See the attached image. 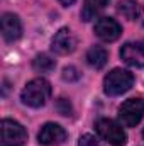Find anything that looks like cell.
<instances>
[{
	"mask_svg": "<svg viewBox=\"0 0 144 146\" xmlns=\"http://www.w3.org/2000/svg\"><path fill=\"white\" fill-rule=\"evenodd\" d=\"M49 97H51V85L44 78L31 80L20 94L22 102L29 107H42Z\"/></svg>",
	"mask_w": 144,
	"mask_h": 146,
	"instance_id": "cell-1",
	"label": "cell"
},
{
	"mask_svg": "<svg viewBox=\"0 0 144 146\" xmlns=\"http://www.w3.org/2000/svg\"><path fill=\"white\" fill-rule=\"evenodd\" d=\"M132 85H134V75L129 70L122 68H114L104 80V90L110 97L126 94L127 90H131Z\"/></svg>",
	"mask_w": 144,
	"mask_h": 146,
	"instance_id": "cell-2",
	"label": "cell"
},
{
	"mask_svg": "<svg viewBox=\"0 0 144 146\" xmlns=\"http://www.w3.org/2000/svg\"><path fill=\"white\" fill-rule=\"evenodd\" d=\"M95 129H97L98 136H100L104 141H107L108 145L124 146L127 143V134H126V131L122 129V126H120L119 122H115V121H112V119H107V117L98 119L97 124H95Z\"/></svg>",
	"mask_w": 144,
	"mask_h": 146,
	"instance_id": "cell-3",
	"label": "cell"
},
{
	"mask_svg": "<svg viewBox=\"0 0 144 146\" xmlns=\"http://www.w3.org/2000/svg\"><path fill=\"white\" fill-rule=\"evenodd\" d=\"M143 115H144V100L141 97L127 99L119 107V121L126 127H134L136 124H139Z\"/></svg>",
	"mask_w": 144,
	"mask_h": 146,
	"instance_id": "cell-4",
	"label": "cell"
},
{
	"mask_svg": "<svg viewBox=\"0 0 144 146\" xmlns=\"http://www.w3.org/2000/svg\"><path fill=\"white\" fill-rule=\"evenodd\" d=\"M0 131L3 146H24V143L27 141L26 129L12 119H3L0 124Z\"/></svg>",
	"mask_w": 144,
	"mask_h": 146,
	"instance_id": "cell-5",
	"label": "cell"
},
{
	"mask_svg": "<svg viewBox=\"0 0 144 146\" xmlns=\"http://www.w3.org/2000/svg\"><path fill=\"white\" fill-rule=\"evenodd\" d=\"M66 138H68L66 131H65L59 124H54V122H46V124L41 127L39 134H37L39 143L44 145V146L61 145V143L66 141Z\"/></svg>",
	"mask_w": 144,
	"mask_h": 146,
	"instance_id": "cell-6",
	"label": "cell"
},
{
	"mask_svg": "<svg viewBox=\"0 0 144 146\" xmlns=\"http://www.w3.org/2000/svg\"><path fill=\"white\" fill-rule=\"evenodd\" d=\"M97 37H100L102 41L105 42H112L115 39H119V36L122 34V27L120 24L112 19V17H100L97 22H95V27H93Z\"/></svg>",
	"mask_w": 144,
	"mask_h": 146,
	"instance_id": "cell-7",
	"label": "cell"
},
{
	"mask_svg": "<svg viewBox=\"0 0 144 146\" xmlns=\"http://www.w3.org/2000/svg\"><path fill=\"white\" fill-rule=\"evenodd\" d=\"M120 58L136 68H144V39L136 42H126L120 49Z\"/></svg>",
	"mask_w": 144,
	"mask_h": 146,
	"instance_id": "cell-8",
	"label": "cell"
},
{
	"mask_svg": "<svg viewBox=\"0 0 144 146\" xmlns=\"http://www.w3.org/2000/svg\"><path fill=\"white\" fill-rule=\"evenodd\" d=\"M75 48H76V37L73 36V33L68 27L59 29L51 41V49L56 54H70L75 51Z\"/></svg>",
	"mask_w": 144,
	"mask_h": 146,
	"instance_id": "cell-9",
	"label": "cell"
},
{
	"mask_svg": "<svg viewBox=\"0 0 144 146\" xmlns=\"http://www.w3.org/2000/svg\"><path fill=\"white\" fill-rule=\"evenodd\" d=\"M0 24H2V36L5 41L12 42V41H17L22 36V24L15 14L5 12L0 19Z\"/></svg>",
	"mask_w": 144,
	"mask_h": 146,
	"instance_id": "cell-10",
	"label": "cell"
},
{
	"mask_svg": "<svg viewBox=\"0 0 144 146\" xmlns=\"http://www.w3.org/2000/svg\"><path fill=\"white\" fill-rule=\"evenodd\" d=\"M107 60H108V53L105 48L102 46H92L88 51H87V63L95 68V70H100L107 65Z\"/></svg>",
	"mask_w": 144,
	"mask_h": 146,
	"instance_id": "cell-11",
	"label": "cell"
},
{
	"mask_svg": "<svg viewBox=\"0 0 144 146\" xmlns=\"http://www.w3.org/2000/svg\"><path fill=\"white\" fill-rule=\"evenodd\" d=\"M110 0H85L83 3V9H81V19L85 22L95 19L105 7L108 5Z\"/></svg>",
	"mask_w": 144,
	"mask_h": 146,
	"instance_id": "cell-12",
	"label": "cell"
},
{
	"mask_svg": "<svg viewBox=\"0 0 144 146\" xmlns=\"http://www.w3.org/2000/svg\"><path fill=\"white\" fill-rule=\"evenodd\" d=\"M117 9H119V12H120L126 19H129V21H136V19L141 15V5H139L136 0H122Z\"/></svg>",
	"mask_w": 144,
	"mask_h": 146,
	"instance_id": "cell-13",
	"label": "cell"
},
{
	"mask_svg": "<svg viewBox=\"0 0 144 146\" xmlns=\"http://www.w3.org/2000/svg\"><path fill=\"white\" fill-rule=\"evenodd\" d=\"M54 66H56L54 60L51 56H48V54H37L36 58L32 60V68L39 73L51 72V70H54Z\"/></svg>",
	"mask_w": 144,
	"mask_h": 146,
	"instance_id": "cell-14",
	"label": "cell"
},
{
	"mask_svg": "<svg viewBox=\"0 0 144 146\" xmlns=\"http://www.w3.org/2000/svg\"><path fill=\"white\" fill-rule=\"evenodd\" d=\"M56 109H58V112H59L61 115H71V112H73L71 104H70L66 99H58V102H56Z\"/></svg>",
	"mask_w": 144,
	"mask_h": 146,
	"instance_id": "cell-15",
	"label": "cell"
},
{
	"mask_svg": "<svg viewBox=\"0 0 144 146\" xmlns=\"http://www.w3.org/2000/svg\"><path fill=\"white\" fill-rule=\"evenodd\" d=\"M78 146H102V145H100V141H98L95 136H92V134H83V136L80 138V141H78Z\"/></svg>",
	"mask_w": 144,
	"mask_h": 146,
	"instance_id": "cell-16",
	"label": "cell"
},
{
	"mask_svg": "<svg viewBox=\"0 0 144 146\" xmlns=\"http://www.w3.org/2000/svg\"><path fill=\"white\" fill-rule=\"evenodd\" d=\"M63 78L68 80V82H76L80 78V73H78V70L75 66H68V68L63 70Z\"/></svg>",
	"mask_w": 144,
	"mask_h": 146,
	"instance_id": "cell-17",
	"label": "cell"
},
{
	"mask_svg": "<svg viewBox=\"0 0 144 146\" xmlns=\"http://www.w3.org/2000/svg\"><path fill=\"white\" fill-rule=\"evenodd\" d=\"M58 2H59L61 5H65V7H70V5H73L76 0H58Z\"/></svg>",
	"mask_w": 144,
	"mask_h": 146,
	"instance_id": "cell-18",
	"label": "cell"
},
{
	"mask_svg": "<svg viewBox=\"0 0 144 146\" xmlns=\"http://www.w3.org/2000/svg\"><path fill=\"white\" fill-rule=\"evenodd\" d=\"M143 136H144V131H143Z\"/></svg>",
	"mask_w": 144,
	"mask_h": 146,
	"instance_id": "cell-19",
	"label": "cell"
}]
</instances>
